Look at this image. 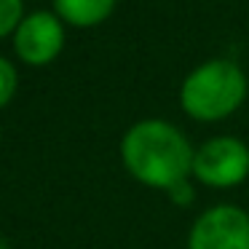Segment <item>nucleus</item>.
Here are the masks:
<instances>
[{
  "label": "nucleus",
  "mask_w": 249,
  "mask_h": 249,
  "mask_svg": "<svg viewBox=\"0 0 249 249\" xmlns=\"http://www.w3.org/2000/svg\"><path fill=\"white\" fill-rule=\"evenodd\" d=\"M196 145L177 124L166 118L134 121L121 137V163L131 179L150 190L169 193L193 179Z\"/></svg>",
  "instance_id": "1"
},
{
  "label": "nucleus",
  "mask_w": 249,
  "mask_h": 249,
  "mask_svg": "<svg viewBox=\"0 0 249 249\" xmlns=\"http://www.w3.org/2000/svg\"><path fill=\"white\" fill-rule=\"evenodd\" d=\"M249 94V81L241 65L228 56L196 65L179 83V107L196 124H220L241 110Z\"/></svg>",
  "instance_id": "2"
},
{
  "label": "nucleus",
  "mask_w": 249,
  "mask_h": 249,
  "mask_svg": "<svg viewBox=\"0 0 249 249\" xmlns=\"http://www.w3.org/2000/svg\"><path fill=\"white\" fill-rule=\"evenodd\" d=\"M249 177V145L236 134H217L196 145L193 182L209 190H231Z\"/></svg>",
  "instance_id": "3"
},
{
  "label": "nucleus",
  "mask_w": 249,
  "mask_h": 249,
  "mask_svg": "<svg viewBox=\"0 0 249 249\" xmlns=\"http://www.w3.org/2000/svg\"><path fill=\"white\" fill-rule=\"evenodd\" d=\"M185 249H249V212L236 204H212L193 220Z\"/></svg>",
  "instance_id": "4"
},
{
  "label": "nucleus",
  "mask_w": 249,
  "mask_h": 249,
  "mask_svg": "<svg viewBox=\"0 0 249 249\" xmlns=\"http://www.w3.org/2000/svg\"><path fill=\"white\" fill-rule=\"evenodd\" d=\"M65 22L54 11H33L14 33V51L30 67H46L65 49Z\"/></svg>",
  "instance_id": "5"
},
{
  "label": "nucleus",
  "mask_w": 249,
  "mask_h": 249,
  "mask_svg": "<svg viewBox=\"0 0 249 249\" xmlns=\"http://www.w3.org/2000/svg\"><path fill=\"white\" fill-rule=\"evenodd\" d=\"M118 0H54V14L78 30L99 27L113 17Z\"/></svg>",
  "instance_id": "6"
},
{
  "label": "nucleus",
  "mask_w": 249,
  "mask_h": 249,
  "mask_svg": "<svg viewBox=\"0 0 249 249\" xmlns=\"http://www.w3.org/2000/svg\"><path fill=\"white\" fill-rule=\"evenodd\" d=\"M24 14V0H0V40L17 33V27L22 24Z\"/></svg>",
  "instance_id": "7"
},
{
  "label": "nucleus",
  "mask_w": 249,
  "mask_h": 249,
  "mask_svg": "<svg viewBox=\"0 0 249 249\" xmlns=\"http://www.w3.org/2000/svg\"><path fill=\"white\" fill-rule=\"evenodd\" d=\"M17 89H19V72H17V67H14L11 59L0 56V110H3L14 99Z\"/></svg>",
  "instance_id": "8"
},
{
  "label": "nucleus",
  "mask_w": 249,
  "mask_h": 249,
  "mask_svg": "<svg viewBox=\"0 0 249 249\" xmlns=\"http://www.w3.org/2000/svg\"><path fill=\"white\" fill-rule=\"evenodd\" d=\"M166 196H169V198H172L177 206H182V209H185V206H190V204H193V198H196L193 179H188V182H179L177 188H172Z\"/></svg>",
  "instance_id": "9"
},
{
  "label": "nucleus",
  "mask_w": 249,
  "mask_h": 249,
  "mask_svg": "<svg viewBox=\"0 0 249 249\" xmlns=\"http://www.w3.org/2000/svg\"><path fill=\"white\" fill-rule=\"evenodd\" d=\"M0 249H11V247H8V241H3V238H0Z\"/></svg>",
  "instance_id": "10"
},
{
  "label": "nucleus",
  "mask_w": 249,
  "mask_h": 249,
  "mask_svg": "<svg viewBox=\"0 0 249 249\" xmlns=\"http://www.w3.org/2000/svg\"><path fill=\"white\" fill-rule=\"evenodd\" d=\"M0 142H3V131H0Z\"/></svg>",
  "instance_id": "11"
}]
</instances>
